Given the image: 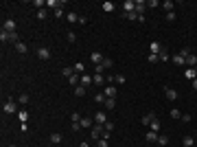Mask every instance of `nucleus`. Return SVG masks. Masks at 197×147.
Wrapping results in <instances>:
<instances>
[{"instance_id": "nucleus-44", "label": "nucleus", "mask_w": 197, "mask_h": 147, "mask_svg": "<svg viewBox=\"0 0 197 147\" xmlns=\"http://www.w3.org/2000/svg\"><path fill=\"white\" fill-rule=\"evenodd\" d=\"M61 15H64V9L57 7V9H55V18H61Z\"/></svg>"}, {"instance_id": "nucleus-13", "label": "nucleus", "mask_w": 197, "mask_h": 147, "mask_svg": "<svg viewBox=\"0 0 197 147\" xmlns=\"http://www.w3.org/2000/svg\"><path fill=\"white\" fill-rule=\"evenodd\" d=\"M162 9H164L166 13H171V11L175 9V2H173V0H164V2H162Z\"/></svg>"}, {"instance_id": "nucleus-25", "label": "nucleus", "mask_w": 197, "mask_h": 147, "mask_svg": "<svg viewBox=\"0 0 197 147\" xmlns=\"http://www.w3.org/2000/svg\"><path fill=\"white\" fill-rule=\"evenodd\" d=\"M15 48H18V53H22V55H24V53L29 51V46L24 44V42H18V44H15Z\"/></svg>"}, {"instance_id": "nucleus-1", "label": "nucleus", "mask_w": 197, "mask_h": 147, "mask_svg": "<svg viewBox=\"0 0 197 147\" xmlns=\"http://www.w3.org/2000/svg\"><path fill=\"white\" fill-rule=\"evenodd\" d=\"M2 112H5V114H18V112H20V110H18V101L9 99V101L2 106Z\"/></svg>"}, {"instance_id": "nucleus-8", "label": "nucleus", "mask_w": 197, "mask_h": 147, "mask_svg": "<svg viewBox=\"0 0 197 147\" xmlns=\"http://www.w3.org/2000/svg\"><path fill=\"white\" fill-rule=\"evenodd\" d=\"M164 94H166L169 101H175V99H178V90H175V88H164Z\"/></svg>"}, {"instance_id": "nucleus-41", "label": "nucleus", "mask_w": 197, "mask_h": 147, "mask_svg": "<svg viewBox=\"0 0 197 147\" xmlns=\"http://www.w3.org/2000/svg\"><path fill=\"white\" fill-rule=\"evenodd\" d=\"M147 59H149L151 64H156V62H160V55H153V53H149V55H147Z\"/></svg>"}, {"instance_id": "nucleus-11", "label": "nucleus", "mask_w": 197, "mask_h": 147, "mask_svg": "<svg viewBox=\"0 0 197 147\" xmlns=\"http://www.w3.org/2000/svg\"><path fill=\"white\" fill-rule=\"evenodd\" d=\"M90 59H92V64H96V66H98V64H103V59H105V57L98 53V51H94V53L90 55Z\"/></svg>"}, {"instance_id": "nucleus-38", "label": "nucleus", "mask_w": 197, "mask_h": 147, "mask_svg": "<svg viewBox=\"0 0 197 147\" xmlns=\"http://www.w3.org/2000/svg\"><path fill=\"white\" fill-rule=\"evenodd\" d=\"M101 66H103V70H107V68H112V66H114V62H112V59H107V57H105V59H103V64H101Z\"/></svg>"}, {"instance_id": "nucleus-34", "label": "nucleus", "mask_w": 197, "mask_h": 147, "mask_svg": "<svg viewBox=\"0 0 197 147\" xmlns=\"http://www.w3.org/2000/svg\"><path fill=\"white\" fill-rule=\"evenodd\" d=\"M149 130H151V132H160V121H158V119H156L153 123L149 125Z\"/></svg>"}, {"instance_id": "nucleus-29", "label": "nucleus", "mask_w": 197, "mask_h": 147, "mask_svg": "<svg viewBox=\"0 0 197 147\" xmlns=\"http://www.w3.org/2000/svg\"><path fill=\"white\" fill-rule=\"evenodd\" d=\"M105 99H107V97H105L103 92H96V94H94V101H96V103H105Z\"/></svg>"}, {"instance_id": "nucleus-2", "label": "nucleus", "mask_w": 197, "mask_h": 147, "mask_svg": "<svg viewBox=\"0 0 197 147\" xmlns=\"http://www.w3.org/2000/svg\"><path fill=\"white\" fill-rule=\"evenodd\" d=\"M103 94L107 97V99H116L118 90H116V86H114V84H107V86H105V90H103Z\"/></svg>"}, {"instance_id": "nucleus-23", "label": "nucleus", "mask_w": 197, "mask_h": 147, "mask_svg": "<svg viewBox=\"0 0 197 147\" xmlns=\"http://www.w3.org/2000/svg\"><path fill=\"white\" fill-rule=\"evenodd\" d=\"M66 20H68V22H72V24H75V22H79V15H77L75 11H70V13H66Z\"/></svg>"}, {"instance_id": "nucleus-47", "label": "nucleus", "mask_w": 197, "mask_h": 147, "mask_svg": "<svg viewBox=\"0 0 197 147\" xmlns=\"http://www.w3.org/2000/svg\"><path fill=\"white\" fill-rule=\"evenodd\" d=\"M98 147H107V138H98Z\"/></svg>"}, {"instance_id": "nucleus-21", "label": "nucleus", "mask_w": 197, "mask_h": 147, "mask_svg": "<svg viewBox=\"0 0 197 147\" xmlns=\"http://www.w3.org/2000/svg\"><path fill=\"white\" fill-rule=\"evenodd\" d=\"M158 145H160V147L169 145V136H166V134H158Z\"/></svg>"}, {"instance_id": "nucleus-49", "label": "nucleus", "mask_w": 197, "mask_h": 147, "mask_svg": "<svg viewBox=\"0 0 197 147\" xmlns=\"http://www.w3.org/2000/svg\"><path fill=\"white\" fill-rule=\"evenodd\" d=\"M193 90H197V77L193 79Z\"/></svg>"}, {"instance_id": "nucleus-27", "label": "nucleus", "mask_w": 197, "mask_h": 147, "mask_svg": "<svg viewBox=\"0 0 197 147\" xmlns=\"http://www.w3.org/2000/svg\"><path fill=\"white\" fill-rule=\"evenodd\" d=\"M116 7H114V2H112V0H107V2H103V11H107V13H112Z\"/></svg>"}, {"instance_id": "nucleus-15", "label": "nucleus", "mask_w": 197, "mask_h": 147, "mask_svg": "<svg viewBox=\"0 0 197 147\" xmlns=\"http://www.w3.org/2000/svg\"><path fill=\"white\" fill-rule=\"evenodd\" d=\"M79 125H81V130H90V128H92V119H90V116H83Z\"/></svg>"}, {"instance_id": "nucleus-24", "label": "nucleus", "mask_w": 197, "mask_h": 147, "mask_svg": "<svg viewBox=\"0 0 197 147\" xmlns=\"http://www.w3.org/2000/svg\"><path fill=\"white\" fill-rule=\"evenodd\" d=\"M72 68H75V72H77V75H86V66H83L81 62H79V64H75Z\"/></svg>"}, {"instance_id": "nucleus-19", "label": "nucleus", "mask_w": 197, "mask_h": 147, "mask_svg": "<svg viewBox=\"0 0 197 147\" xmlns=\"http://www.w3.org/2000/svg\"><path fill=\"white\" fill-rule=\"evenodd\" d=\"M61 141H64V136H61L59 132H55V134H51V143H53V145H59Z\"/></svg>"}, {"instance_id": "nucleus-39", "label": "nucleus", "mask_w": 197, "mask_h": 147, "mask_svg": "<svg viewBox=\"0 0 197 147\" xmlns=\"http://www.w3.org/2000/svg\"><path fill=\"white\" fill-rule=\"evenodd\" d=\"M171 119H182V112L178 108H173V110H171Z\"/></svg>"}, {"instance_id": "nucleus-4", "label": "nucleus", "mask_w": 197, "mask_h": 147, "mask_svg": "<svg viewBox=\"0 0 197 147\" xmlns=\"http://www.w3.org/2000/svg\"><path fill=\"white\" fill-rule=\"evenodd\" d=\"M156 119H158V116H156V112H147V114L142 116V125H145V128H149Z\"/></svg>"}, {"instance_id": "nucleus-32", "label": "nucleus", "mask_w": 197, "mask_h": 147, "mask_svg": "<svg viewBox=\"0 0 197 147\" xmlns=\"http://www.w3.org/2000/svg\"><path fill=\"white\" fill-rule=\"evenodd\" d=\"M75 94H77V97H83V94H86V86H81V84H79V86L75 88Z\"/></svg>"}, {"instance_id": "nucleus-48", "label": "nucleus", "mask_w": 197, "mask_h": 147, "mask_svg": "<svg viewBox=\"0 0 197 147\" xmlns=\"http://www.w3.org/2000/svg\"><path fill=\"white\" fill-rule=\"evenodd\" d=\"M180 55H182V57H188V55H191V51H188V48H182Z\"/></svg>"}, {"instance_id": "nucleus-7", "label": "nucleus", "mask_w": 197, "mask_h": 147, "mask_svg": "<svg viewBox=\"0 0 197 147\" xmlns=\"http://www.w3.org/2000/svg\"><path fill=\"white\" fill-rule=\"evenodd\" d=\"M149 48H151V53H153V55H160V53L164 51V46H162L160 42H151V44H149Z\"/></svg>"}, {"instance_id": "nucleus-33", "label": "nucleus", "mask_w": 197, "mask_h": 147, "mask_svg": "<svg viewBox=\"0 0 197 147\" xmlns=\"http://www.w3.org/2000/svg\"><path fill=\"white\" fill-rule=\"evenodd\" d=\"M105 108L107 110H114L116 108V99H105Z\"/></svg>"}, {"instance_id": "nucleus-40", "label": "nucleus", "mask_w": 197, "mask_h": 147, "mask_svg": "<svg viewBox=\"0 0 197 147\" xmlns=\"http://www.w3.org/2000/svg\"><path fill=\"white\" fill-rule=\"evenodd\" d=\"M103 130H105V132H112V130H114V123H112V121H105V123H103Z\"/></svg>"}, {"instance_id": "nucleus-20", "label": "nucleus", "mask_w": 197, "mask_h": 147, "mask_svg": "<svg viewBox=\"0 0 197 147\" xmlns=\"http://www.w3.org/2000/svg\"><path fill=\"white\" fill-rule=\"evenodd\" d=\"M184 77H186V79H191V81H193V79H195V77H197V72H195V68H186V70H184Z\"/></svg>"}, {"instance_id": "nucleus-35", "label": "nucleus", "mask_w": 197, "mask_h": 147, "mask_svg": "<svg viewBox=\"0 0 197 147\" xmlns=\"http://www.w3.org/2000/svg\"><path fill=\"white\" fill-rule=\"evenodd\" d=\"M15 101H18V103H22V106H24V103H29V94H20Z\"/></svg>"}, {"instance_id": "nucleus-43", "label": "nucleus", "mask_w": 197, "mask_h": 147, "mask_svg": "<svg viewBox=\"0 0 197 147\" xmlns=\"http://www.w3.org/2000/svg\"><path fill=\"white\" fill-rule=\"evenodd\" d=\"M114 84H125V77L123 75H114Z\"/></svg>"}, {"instance_id": "nucleus-42", "label": "nucleus", "mask_w": 197, "mask_h": 147, "mask_svg": "<svg viewBox=\"0 0 197 147\" xmlns=\"http://www.w3.org/2000/svg\"><path fill=\"white\" fill-rule=\"evenodd\" d=\"M46 9H37V20H46Z\"/></svg>"}, {"instance_id": "nucleus-3", "label": "nucleus", "mask_w": 197, "mask_h": 147, "mask_svg": "<svg viewBox=\"0 0 197 147\" xmlns=\"http://www.w3.org/2000/svg\"><path fill=\"white\" fill-rule=\"evenodd\" d=\"M103 132H105V130H103V125H94V128L90 130V134H92V141H98V138L103 136Z\"/></svg>"}, {"instance_id": "nucleus-10", "label": "nucleus", "mask_w": 197, "mask_h": 147, "mask_svg": "<svg viewBox=\"0 0 197 147\" xmlns=\"http://www.w3.org/2000/svg\"><path fill=\"white\" fill-rule=\"evenodd\" d=\"M123 9H125V13H132V11H136V2L134 0H125V2H123Z\"/></svg>"}, {"instance_id": "nucleus-9", "label": "nucleus", "mask_w": 197, "mask_h": 147, "mask_svg": "<svg viewBox=\"0 0 197 147\" xmlns=\"http://www.w3.org/2000/svg\"><path fill=\"white\" fill-rule=\"evenodd\" d=\"M171 62H173V64H178V66H186V57H182L180 53L171 55Z\"/></svg>"}, {"instance_id": "nucleus-22", "label": "nucleus", "mask_w": 197, "mask_h": 147, "mask_svg": "<svg viewBox=\"0 0 197 147\" xmlns=\"http://www.w3.org/2000/svg\"><path fill=\"white\" fill-rule=\"evenodd\" d=\"M182 145H184V147H193V145H195V138H193V136H184V138H182Z\"/></svg>"}, {"instance_id": "nucleus-50", "label": "nucleus", "mask_w": 197, "mask_h": 147, "mask_svg": "<svg viewBox=\"0 0 197 147\" xmlns=\"http://www.w3.org/2000/svg\"><path fill=\"white\" fill-rule=\"evenodd\" d=\"M46 147H53V145H46Z\"/></svg>"}, {"instance_id": "nucleus-37", "label": "nucleus", "mask_w": 197, "mask_h": 147, "mask_svg": "<svg viewBox=\"0 0 197 147\" xmlns=\"http://www.w3.org/2000/svg\"><path fill=\"white\" fill-rule=\"evenodd\" d=\"M125 18H127V20H140L142 15H138L136 11H132V13H125Z\"/></svg>"}, {"instance_id": "nucleus-28", "label": "nucleus", "mask_w": 197, "mask_h": 147, "mask_svg": "<svg viewBox=\"0 0 197 147\" xmlns=\"http://www.w3.org/2000/svg\"><path fill=\"white\" fill-rule=\"evenodd\" d=\"M18 119H20V123H27V121H29V112L20 110V112H18Z\"/></svg>"}, {"instance_id": "nucleus-45", "label": "nucleus", "mask_w": 197, "mask_h": 147, "mask_svg": "<svg viewBox=\"0 0 197 147\" xmlns=\"http://www.w3.org/2000/svg\"><path fill=\"white\" fill-rule=\"evenodd\" d=\"M166 20H169V22H173V20H175V11H171V13H166Z\"/></svg>"}, {"instance_id": "nucleus-17", "label": "nucleus", "mask_w": 197, "mask_h": 147, "mask_svg": "<svg viewBox=\"0 0 197 147\" xmlns=\"http://www.w3.org/2000/svg\"><path fill=\"white\" fill-rule=\"evenodd\" d=\"M145 7H147V2H142V0H136V13H138V15L145 13Z\"/></svg>"}, {"instance_id": "nucleus-31", "label": "nucleus", "mask_w": 197, "mask_h": 147, "mask_svg": "<svg viewBox=\"0 0 197 147\" xmlns=\"http://www.w3.org/2000/svg\"><path fill=\"white\" fill-rule=\"evenodd\" d=\"M94 84H98V86L105 84V77H103V75H98V72H94Z\"/></svg>"}, {"instance_id": "nucleus-30", "label": "nucleus", "mask_w": 197, "mask_h": 147, "mask_svg": "<svg viewBox=\"0 0 197 147\" xmlns=\"http://www.w3.org/2000/svg\"><path fill=\"white\" fill-rule=\"evenodd\" d=\"M81 119H83V116H81L79 112H72V116H70V121H72V123H81Z\"/></svg>"}, {"instance_id": "nucleus-16", "label": "nucleus", "mask_w": 197, "mask_h": 147, "mask_svg": "<svg viewBox=\"0 0 197 147\" xmlns=\"http://www.w3.org/2000/svg\"><path fill=\"white\" fill-rule=\"evenodd\" d=\"M145 138H147V143H158V132H151V130H149Z\"/></svg>"}, {"instance_id": "nucleus-6", "label": "nucleus", "mask_w": 197, "mask_h": 147, "mask_svg": "<svg viewBox=\"0 0 197 147\" xmlns=\"http://www.w3.org/2000/svg\"><path fill=\"white\" fill-rule=\"evenodd\" d=\"M2 29L13 33V31H15V20H13V18H7V20H5V24H2Z\"/></svg>"}, {"instance_id": "nucleus-12", "label": "nucleus", "mask_w": 197, "mask_h": 147, "mask_svg": "<svg viewBox=\"0 0 197 147\" xmlns=\"http://www.w3.org/2000/svg\"><path fill=\"white\" fill-rule=\"evenodd\" d=\"M94 121H96V125H103L105 121H107L105 112H94Z\"/></svg>"}, {"instance_id": "nucleus-18", "label": "nucleus", "mask_w": 197, "mask_h": 147, "mask_svg": "<svg viewBox=\"0 0 197 147\" xmlns=\"http://www.w3.org/2000/svg\"><path fill=\"white\" fill-rule=\"evenodd\" d=\"M92 81H94V77H92V75H81V86H86V88H88Z\"/></svg>"}, {"instance_id": "nucleus-36", "label": "nucleus", "mask_w": 197, "mask_h": 147, "mask_svg": "<svg viewBox=\"0 0 197 147\" xmlns=\"http://www.w3.org/2000/svg\"><path fill=\"white\" fill-rule=\"evenodd\" d=\"M160 62H171V55L166 53V48H164V51L160 53Z\"/></svg>"}, {"instance_id": "nucleus-46", "label": "nucleus", "mask_w": 197, "mask_h": 147, "mask_svg": "<svg viewBox=\"0 0 197 147\" xmlns=\"http://www.w3.org/2000/svg\"><path fill=\"white\" fill-rule=\"evenodd\" d=\"M68 42H77V35H75V33H72V31L68 33Z\"/></svg>"}, {"instance_id": "nucleus-26", "label": "nucleus", "mask_w": 197, "mask_h": 147, "mask_svg": "<svg viewBox=\"0 0 197 147\" xmlns=\"http://www.w3.org/2000/svg\"><path fill=\"white\" fill-rule=\"evenodd\" d=\"M61 75H66V77H72V75H75V68L64 66V68H61Z\"/></svg>"}, {"instance_id": "nucleus-14", "label": "nucleus", "mask_w": 197, "mask_h": 147, "mask_svg": "<svg viewBox=\"0 0 197 147\" xmlns=\"http://www.w3.org/2000/svg\"><path fill=\"white\" fill-rule=\"evenodd\" d=\"M195 66H197V55L191 53V55L186 57V68H195Z\"/></svg>"}, {"instance_id": "nucleus-51", "label": "nucleus", "mask_w": 197, "mask_h": 147, "mask_svg": "<svg viewBox=\"0 0 197 147\" xmlns=\"http://www.w3.org/2000/svg\"><path fill=\"white\" fill-rule=\"evenodd\" d=\"M195 72H197V66H195Z\"/></svg>"}, {"instance_id": "nucleus-5", "label": "nucleus", "mask_w": 197, "mask_h": 147, "mask_svg": "<svg viewBox=\"0 0 197 147\" xmlns=\"http://www.w3.org/2000/svg\"><path fill=\"white\" fill-rule=\"evenodd\" d=\"M37 57H40V59H51V48L40 46V48H37Z\"/></svg>"}]
</instances>
